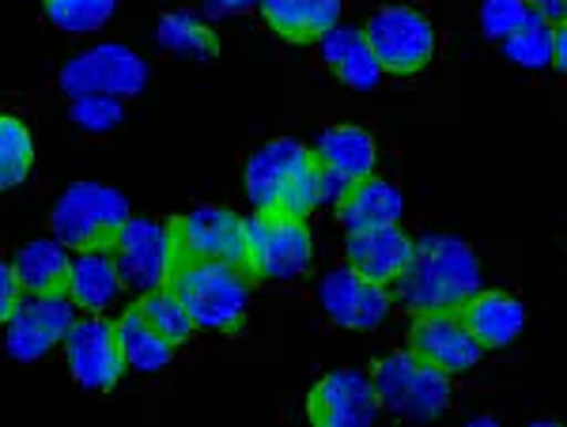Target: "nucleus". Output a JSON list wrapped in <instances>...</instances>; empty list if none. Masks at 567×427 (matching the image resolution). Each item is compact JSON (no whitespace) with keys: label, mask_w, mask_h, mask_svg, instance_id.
Listing matches in <instances>:
<instances>
[{"label":"nucleus","mask_w":567,"mask_h":427,"mask_svg":"<svg viewBox=\"0 0 567 427\" xmlns=\"http://www.w3.org/2000/svg\"><path fill=\"white\" fill-rule=\"evenodd\" d=\"M481 288V261L470 242L454 235H424L413 242L405 269L390 284L398 306L409 314H439L458 306Z\"/></svg>","instance_id":"1"},{"label":"nucleus","mask_w":567,"mask_h":427,"mask_svg":"<svg viewBox=\"0 0 567 427\" xmlns=\"http://www.w3.org/2000/svg\"><path fill=\"white\" fill-rule=\"evenodd\" d=\"M243 186L250 197L254 212L291 216L307 220L322 205V170L307 144L299 140H269L246 159Z\"/></svg>","instance_id":"2"},{"label":"nucleus","mask_w":567,"mask_h":427,"mask_svg":"<svg viewBox=\"0 0 567 427\" xmlns=\"http://www.w3.org/2000/svg\"><path fill=\"white\" fill-rule=\"evenodd\" d=\"M167 288L182 299L197 330L231 337L246 322L254 277L243 265H227V261H186V265L171 269Z\"/></svg>","instance_id":"3"},{"label":"nucleus","mask_w":567,"mask_h":427,"mask_svg":"<svg viewBox=\"0 0 567 427\" xmlns=\"http://www.w3.org/2000/svg\"><path fill=\"white\" fill-rule=\"evenodd\" d=\"M130 223V201L103 181H76L50 208V231L72 253L114 250L122 227Z\"/></svg>","instance_id":"4"},{"label":"nucleus","mask_w":567,"mask_h":427,"mask_svg":"<svg viewBox=\"0 0 567 427\" xmlns=\"http://www.w3.org/2000/svg\"><path fill=\"white\" fill-rule=\"evenodd\" d=\"M371 386L382 413L401 416V420H435L451 405V375H443L413 348L390 352L374 363Z\"/></svg>","instance_id":"5"},{"label":"nucleus","mask_w":567,"mask_h":427,"mask_svg":"<svg viewBox=\"0 0 567 427\" xmlns=\"http://www.w3.org/2000/svg\"><path fill=\"white\" fill-rule=\"evenodd\" d=\"M315 265L307 220L254 212L246 216V272L258 280H296Z\"/></svg>","instance_id":"6"},{"label":"nucleus","mask_w":567,"mask_h":427,"mask_svg":"<svg viewBox=\"0 0 567 427\" xmlns=\"http://www.w3.org/2000/svg\"><path fill=\"white\" fill-rule=\"evenodd\" d=\"M171 235V269L186 261H227L246 269V220L231 208H194L167 220Z\"/></svg>","instance_id":"7"},{"label":"nucleus","mask_w":567,"mask_h":427,"mask_svg":"<svg viewBox=\"0 0 567 427\" xmlns=\"http://www.w3.org/2000/svg\"><path fill=\"white\" fill-rule=\"evenodd\" d=\"M374 61L390 76H413L435 58V27L409 4H386L363 27Z\"/></svg>","instance_id":"8"},{"label":"nucleus","mask_w":567,"mask_h":427,"mask_svg":"<svg viewBox=\"0 0 567 427\" xmlns=\"http://www.w3.org/2000/svg\"><path fill=\"white\" fill-rule=\"evenodd\" d=\"M61 91L69 98H87V95H110V98H133L141 95L148 84V65L130 45L103 42L80 50L76 58H69V65L58 76Z\"/></svg>","instance_id":"9"},{"label":"nucleus","mask_w":567,"mask_h":427,"mask_svg":"<svg viewBox=\"0 0 567 427\" xmlns=\"http://www.w3.org/2000/svg\"><path fill=\"white\" fill-rule=\"evenodd\" d=\"M65 363L80 386L91 394H106L122 383L125 356L122 344H117V322H110L103 314H84L72 322V330L65 333Z\"/></svg>","instance_id":"10"},{"label":"nucleus","mask_w":567,"mask_h":427,"mask_svg":"<svg viewBox=\"0 0 567 427\" xmlns=\"http://www.w3.org/2000/svg\"><path fill=\"white\" fill-rule=\"evenodd\" d=\"M76 322V303L69 295H23L12 317L4 322L8 356L34 363L65 344V333Z\"/></svg>","instance_id":"11"},{"label":"nucleus","mask_w":567,"mask_h":427,"mask_svg":"<svg viewBox=\"0 0 567 427\" xmlns=\"http://www.w3.org/2000/svg\"><path fill=\"white\" fill-rule=\"evenodd\" d=\"M114 265L117 277H122V288L130 292H152V288H163L171 277V235L167 223L155 220H133L122 227L114 242Z\"/></svg>","instance_id":"12"},{"label":"nucleus","mask_w":567,"mask_h":427,"mask_svg":"<svg viewBox=\"0 0 567 427\" xmlns=\"http://www.w3.org/2000/svg\"><path fill=\"white\" fill-rule=\"evenodd\" d=\"M379 413L371 375L360 371H333L307 394V416L315 427H371Z\"/></svg>","instance_id":"13"},{"label":"nucleus","mask_w":567,"mask_h":427,"mask_svg":"<svg viewBox=\"0 0 567 427\" xmlns=\"http://www.w3.org/2000/svg\"><path fill=\"white\" fill-rule=\"evenodd\" d=\"M318 299H322V311L344 330H374L393 306L390 288L360 277L352 265L329 269L318 284Z\"/></svg>","instance_id":"14"},{"label":"nucleus","mask_w":567,"mask_h":427,"mask_svg":"<svg viewBox=\"0 0 567 427\" xmlns=\"http://www.w3.org/2000/svg\"><path fill=\"white\" fill-rule=\"evenodd\" d=\"M409 348L416 356H424L427 363H435L443 375H470L481 363L484 348L470 337V330L458 322L454 311H439V314H416L413 330H409Z\"/></svg>","instance_id":"15"},{"label":"nucleus","mask_w":567,"mask_h":427,"mask_svg":"<svg viewBox=\"0 0 567 427\" xmlns=\"http://www.w3.org/2000/svg\"><path fill=\"white\" fill-rule=\"evenodd\" d=\"M454 314H458V322L470 330V337L477 341L484 352L507 348V344H515L526 330L523 299H515L507 292H484V288H477Z\"/></svg>","instance_id":"16"},{"label":"nucleus","mask_w":567,"mask_h":427,"mask_svg":"<svg viewBox=\"0 0 567 427\" xmlns=\"http://www.w3.org/2000/svg\"><path fill=\"white\" fill-rule=\"evenodd\" d=\"M401 212H405V197L401 189L386 178H360L344 189V197L337 201V216H341L344 231H379V227H398Z\"/></svg>","instance_id":"17"},{"label":"nucleus","mask_w":567,"mask_h":427,"mask_svg":"<svg viewBox=\"0 0 567 427\" xmlns=\"http://www.w3.org/2000/svg\"><path fill=\"white\" fill-rule=\"evenodd\" d=\"M272 34L296 45H315L329 27L341 20V0H258Z\"/></svg>","instance_id":"18"},{"label":"nucleus","mask_w":567,"mask_h":427,"mask_svg":"<svg viewBox=\"0 0 567 427\" xmlns=\"http://www.w3.org/2000/svg\"><path fill=\"white\" fill-rule=\"evenodd\" d=\"M310 156L329 175H341L349 181H360L374 175V159H379V148H374V136L360 125H329L326 133H318Z\"/></svg>","instance_id":"19"},{"label":"nucleus","mask_w":567,"mask_h":427,"mask_svg":"<svg viewBox=\"0 0 567 427\" xmlns=\"http://www.w3.org/2000/svg\"><path fill=\"white\" fill-rule=\"evenodd\" d=\"M409 253H413V239L401 227H379V231L349 235V265L382 288H390L398 280Z\"/></svg>","instance_id":"20"},{"label":"nucleus","mask_w":567,"mask_h":427,"mask_svg":"<svg viewBox=\"0 0 567 427\" xmlns=\"http://www.w3.org/2000/svg\"><path fill=\"white\" fill-rule=\"evenodd\" d=\"M315 45L322 50L326 65L337 72V80L355 87V91L379 87V80L386 76V72L379 69V61H374V53H371V45H368V39H363L360 27L337 23V27H329Z\"/></svg>","instance_id":"21"},{"label":"nucleus","mask_w":567,"mask_h":427,"mask_svg":"<svg viewBox=\"0 0 567 427\" xmlns=\"http://www.w3.org/2000/svg\"><path fill=\"white\" fill-rule=\"evenodd\" d=\"M65 295L76 303V311H84V314H103L106 306H114L117 295H122V277H117L114 253L110 250L72 253Z\"/></svg>","instance_id":"22"},{"label":"nucleus","mask_w":567,"mask_h":427,"mask_svg":"<svg viewBox=\"0 0 567 427\" xmlns=\"http://www.w3.org/2000/svg\"><path fill=\"white\" fill-rule=\"evenodd\" d=\"M16 277H20L23 295H65L69 288V269H72V250L65 242L50 239H34L20 247L12 261Z\"/></svg>","instance_id":"23"},{"label":"nucleus","mask_w":567,"mask_h":427,"mask_svg":"<svg viewBox=\"0 0 567 427\" xmlns=\"http://www.w3.org/2000/svg\"><path fill=\"white\" fill-rule=\"evenodd\" d=\"M117 344H122L125 367L141 371V375H159L175 360V344L152 330V322L141 314V306H130L117 317Z\"/></svg>","instance_id":"24"},{"label":"nucleus","mask_w":567,"mask_h":427,"mask_svg":"<svg viewBox=\"0 0 567 427\" xmlns=\"http://www.w3.org/2000/svg\"><path fill=\"white\" fill-rule=\"evenodd\" d=\"M34 167V136L23 125V117L0 114V194L23 186V178Z\"/></svg>","instance_id":"25"},{"label":"nucleus","mask_w":567,"mask_h":427,"mask_svg":"<svg viewBox=\"0 0 567 427\" xmlns=\"http://www.w3.org/2000/svg\"><path fill=\"white\" fill-rule=\"evenodd\" d=\"M159 45L171 53H182V58H197V61L216 58V50H219L213 27L200 23L194 12H167L163 15L159 20Z\"/></svg>","instance_id":"26"},{"label":"nucleus","mask_w":567,"mask_h":427,"mask_svg":"<svg viewBox=\"0 0 567 427\" xmlns=\"http://www.w3.org/2000/svg\"><path fill=\"white\" fill-rule=\"evenodd\" d=\"M136 306H141V314L152 322V330H155V333H163V337L175 344V348H178V344H186L189 337H194V330H197L194 317H189V311L182 306V299H178L175 292H171L167 284H163V288H152V292H144V295H141V303H136Z\"/></svg>","instance_id":"27"},{"label":"nucleus","mask_w":567,"mask_h":427,"mask_svg":"<svg viewBox=\"0 0 567 427\" xmlns=\"http://www.w3.org/2000/svg\"><path fill=\"white\" fill-rule=\"evenodd\" d=\"M553 23H545L542 15L529 8L526 23L518 27V31H511L507 39H503V53H507L515 65L523 69H548L553 65Z\"/></svg>","instance_id":"28"},{"label":"nucleus","mask_w":567,"mask_h":427,"mask_svg":"<svg viewBox=\"0 0 567 427\" xmlns=\"http://www.w3.org/2000/svg\"><path fill=\"white\" fill-rule=\"evenodd\" d=\"M45 20L69 34H91L114 15L117 0H42Z\"/></svg>","instance_id":"29"},{"label":"nucleus","mask_w":567,"mask_h":427,"mask_svg":"<svg viewBox=\"0 0 567 427\" xmlns=\"http://www.w3.org/2000/svg\"><path fill=\"white\" fill-rule=\"evenodd\" d=\"M125 122V103L110 95H87V98H72V125L80 133H110Z\"/></svg>","instance_id":"30"},{"label":"nucleus","mask_w":567,"mask_h":427,"mask_svg":"<svg viewBox=\"0 0 567 427\" xmlns=\"http://www.w3.org/2000/svg\"><path fill=\"white\" fill-rule=\"evenodd\" d=\"M529 4L526 0H481V27L488 39H507L511 31L526 23Z\"/></svg>","instance_id":"31"},{"label":"nucleus","mask_w":567,"mask_h":427,"mask_svg":"<svg viewBox=\"0 0 567 427\" xmlns=\"http://www.w3.org/2000/svg\"><path fill=\"white\" fill-rule=\"evenodd\" d=\"M20 299H23L20 277H16L12 261L0 258V325H4L8 317H12V311L20 306Z\"/></svg>","instance_id":"32"},{"label":"nucleus","mask_w":567,"mask_h":427,"mask_svg":"<svg viewBox=\"0 0 567 427\" xmlns=\"http://www.w3.org/2000/svg\"><path fill=\"white\" fill-rule=\"evenodd\" d=\"M567 65V31L564 23L553 31V69H564Z\"/></svg>","instance_id":"33"},{"label":"nucleus","mask_w":567,"mask_h":427,"mask_svg":"<svg viewBox=\"0 0 567 427\" xmlns=\"http://www.w3.org/2000/svg\"><path fill=\"white\" fill-rule=\"evenodd\" d=\"M216 4L224 8V12H246V8H254L258 0H216Z\"/></svg>","instance_id":"34"}]
</instances>
